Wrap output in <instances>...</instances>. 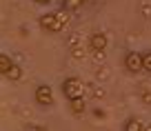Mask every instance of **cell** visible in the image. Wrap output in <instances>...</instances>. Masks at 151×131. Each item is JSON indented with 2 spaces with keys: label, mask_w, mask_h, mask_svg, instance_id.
Instances as JSON below:
<instances>
[{
  "label": "cell",
  "mask_w": 151,
  "mask_h": 131,
  "mask_svg": "<svg viewBox=\"0 0 151 131\" xmlns=\"http://www.w3.org/2000/svg\"><path fill=\"white\" fill-rule=\"evenodd\" d=\"M107 45H109L107 33H102V31H93V33L89 36V47H91V51H93V53H102L104 49H107Z\"/></svg>",
  "instance_id": "5b68a950"
},
{
  "label": "cell",
  "mask_w": 151,
  "mask_h": 131,
  "mask_svg": "<svg viewBox=\"0 0 151 131\" xmlns=\"http://www.w3.org/2000/svg\"><path fill=\"white\" fill-rule=\"evenodd\" d=\"M142 62H145V73H151V49L142 51Z\"/></svg>",
  "instance_id": "7c38bea8"
},
{
  "label": "cell",
  "mask_w": 151,
  "mask_h": 131,
  "mask_svg": "<svg viewBox=\"0 0 151 131\" xmlns=\"http://www.w3.org/2000/svg\"><path fill=\"white\" fill-rule=\"evenodd\" d=\"M85 82L80 78H76V76H69V78L62 80V96L67 100H76V98H85Z\"/></svg>",
  "instance_id": "7a4b0ae2"
},
{
  "label": "cell",
  "mask_w": 151,
  "mask_h": 131,
  "mask_svg": "<svg viewBox=\"0 0 151 131\" xmlns=\"http://www.w3.org/2000/svg\"><path fill=\"white\" fill-rule=\"evenodd\" d=\"M69 111L73 113V116H85V111H87V102H85V98H76V100H69Z\"/></svg>",
  "instance_id": "52a82bcc"
},
{
  "label": "cell",
  "mask_w": 151,
  "mask_h": 131,
  "mask_svg": "<svg viewBox=\"0 0 151 131\" xmlns=\"http://www.w3.org/2000/svg\"><path fill=\"white\" fill-rule=\"evenodd\" d=\"M33 2H36V5H51L53 0H33Z\"/></svg>",
  "instance_id": "2e32d148"
},
{
  "label": "cell",
  "mask_w": 151,
  "mask_h": 131,
  "mask_svg": "<svg viewBox=\"0 0 151 131\" xmlns=\"http://www.w3.org/2000/svg\"><path fill=\"white\" fill-rule=\"evenodd\" d=\"M142 14L145 18H151V5H142Z\"/></svg>",
  "instance_id": "9a60e30c"
},
{
  "label": "cell",
  "mask_w": 151,
  "mask_h": 131,
  "mask_svg": "<svg viewBox=\"0 0 151 131\" xmlns=\"http://www.w3.org/2000/svg\"><path fill=\"white\" fill-rule=\"evenodd\" d=\"M87 0H60V9H65L67 14H76L85 7Z\"/></svg>",
  "instance_id": "8992f818"
},
{
  "label": "cell",
  "mask_w": 151,
  "mask_h": 131,
  "mask_svg": "<svg viewBox=\"0 0 151 131\" xmlns=\"http://www.w3.org/2000/svg\"><path fill=\"white\" fill-rule=\"evenodd\" d=\"M33 100H36L38 107H42V109H49L53 107V89L49 87V84H38L36 91H33Z\"/></svg>",
  "instance_id": "3957f363"
},
{
  "label": "cell",
  "mask_w": 151,
  "mask_h": 131,
  "mask_svg": "<svg viewBox=\"0 0 151 131\" xmlns=\"http://www.w3.org/2000/svg\"><path fill=\"white\" fill-rule=\"evenodd\" d=\"M122 131H145V125H142V120H138L136 116H131V118L124 120Z\"/></svg>",
  "instance_id": "ba28073f"
},
{
  "label": "cell",
  "mask_w": 151,
  "mask_h": 131,
  "mask_svg": "<svg viewBox=\"0 0 151 131\" xmlns=\"http://www.w3.org/2000/svg\"><path fill=\"white\" fill-rule=\"evenodd\" d=\"M38 24L40 29L47 33H62L69 24V14L65 9H58V11H47L38 18Z\"/></svg>",
  "instance_id": "6da1fadb"
},
{
  "label": "cell",
  "mask_w": 151,
  "mask_h": 131,
  "mask_svg": "<svg viewBox=\"0 0 151 131\" xmlns=\"http://www.w3.org/2000/svg\"><path fill=\"white\" fill-rule=\"evenodd\" d=\"M140 98L145 104H151V87L149 84H140Z\"/></svg>",
  "instance_id": "8fae6325"
},
{
  "label": "cell",
  "mask_w": 151,
  "mask_h": 131,
  "mask_svg": "<svg viewBox=\"0 0 151 131\" xmlns=\"http://www.w3.org/2000/svg\"><path fill=\"white\" fill-rule=\"evenodd\" d=\"M93 113H96V118H104V111H102V109H96Z\"/></svg>",
  "instance_id": "e0dca14e"
},
{
  "label": "cell",
  "mask_w": 151,
  "mask_h": 131,
  "mask_svg": "<svg viewBox=\"0 0 151 131\" xmlns=\"http://www.w3.org/2000/svg\"><path fill=\"white\" fill-rule=\"evenodd\" d=\"M124 69L129 73H145V62H142V51H127L122 60Z\"/></svg>",
  "instance_id": "277c9868"
},
{
  "label": "cell",
  "mask_w": 151,
  "mask_h": 131,
  "mask_svg": "<svg viewBox=\"0 0 151 131\" xmlns=\"http://www.w3.org/2000/svg\"><path fill=\"white\" fill-rule=\"evenodd\" d=\"M78 36H80V33H71L69 42H67V45H69L71 49H73V47H80V45H82V42H80V38H78Z\"/></svg>",
  "instance_id": "5bb4252c"
},
{
  "label": "cell",
  "mask_w": 151,
  "mask_h": 131,
  "mask_svg": "<svg viewBox=\"0 0 151 131\" xmlns=\"http://www.w3.org/2000/svg\"><path fill=\"white\" fill-rule=\"evenodd\" d=\"M71 56H73L76 60H82V58L87 56V53H85V47H82V45H80V47H73V49H71Z\"/></svg>",
  "instance_id": "4fadbf2b"
},
{
  "label": "cell",
  "mask_w": 151,
  "mask_h": 131,
  "mask_svg": "<svg viewBox=\"0 0 151 131\" xmlns=\"http://www.w3.org/2000/svg\"><path fill=\"white\" fill-rule=\"evenodd\" d=\"M22 76H24L22 67H20V65H16V62H14V65H11V69L5 73V78H7V80H11V82H20V80H22Z\"/></svg>",
  "instance_id": "9c48e42d"
},
{
  "label": "cell",
  "mask_w": 151,
  "mask_h": 131,
  "mask_svg": "<svg viewBox=\"0 0 151 131\" xmlns=\"http://www.w3.org/2000/svg\"><path fill=\"white\" fill-rule=\"evenodd\" d=\"M11 65H14V60H11L9 53H0V71H2V76L11 69Z\"/></svg>",
  "instance_id": "30bf717a"
},
{
  "label": "cell",
  "mask_w": 151,
  "mask_h": 131,
  "mask_svg": "<svg viewBox=\"0 0 151 131\" xmlns=\"http://www.w3.org/2000/svg\"><path fill=\"white\" fill-rule=\"evenodd\" d=\"M27 131H47V129H42V127H29Z\"/></svg>",
  "instance_id": "ac0fdd59"
}]
</instances>
